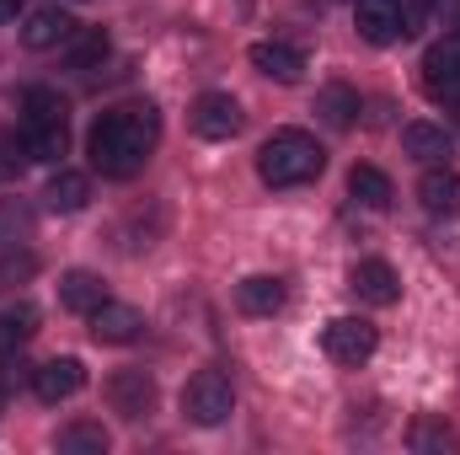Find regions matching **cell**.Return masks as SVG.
<instances>
[{"label":"cell","mask_w":460,"mask_h":455,"mask_svg":"<svg viewBox=\"0 0 460 455\" xmlns=\"http://www.w3.org/2000/svg\"><path fill=\"white\" fill-rule=\"evenodd\" d=\"M155 139H161V113L150 103H128V108H113V113H102L92 123L86 156H92V166L102 177H118L123 183V177H134L150 161Z\"/></svg>","instance_id":"obj_1"},{"label":"cell","mask_w":460,"mask_h":455,"mask_svg":"<svg viewBox=\"0 0 460 455\" xmlns=\"http://www.w3.org/2000/svg\"><path fill=\"white\" fill-rule=\"evenodd\" d=\"M322 166H327V150L305 129H273L257 150V177L268 188H300V183L322 177Z\"/></svg>","instance_id":"obj_2"},{"label":"cell","mask_w":460,"mask_h":455,"mask_svg":"<svg viewBox=\"0 0 460 455\" xmlns=\"http://www.w3.org/2000/svg\"><path fill=\"white\" fill-rule=\"evenodd\" d=\"M230 413H235V391L220 370H199L188 386H182V418L199 424V429H220Z\"/></svg>","instance_id":"obj_3"},{"label":"cell","mask_w":460,"mask_h":455,"mask_svg":"<svg viewBox=\"0 0 460 455\" xmlns=\"http://www.w3.org/2000/svg\"><path fill=\"white\" fill-rule=\"evenodd\" d=\"M375 343H380V333L364 322V317H332L327 327H322V348H327V359L332 364H364L369 353H375Z\"/></svg>","instance_id":"obj_4"},{"label":"cell","mask_w":460,"mask_h":455,"mask_svg":"<svg viewBox=\"0 0 460 455\" xmlns=\"http://www.w3.org/2000/svg\"><path fill=\"white\" fill-rule=\"evenodd\" d=\"M423 92H429L434 103L460 108V27L445 43H434V49L423 54Z\"/></svg>","instance_id":"obj_5"},{"label":"cell","mask_w":460,"mask_h":455,"mask_svg":"<svg viewBox=\"0 0 460 455\" xmlns=\"http://www.w3.org/2000/svg\"><path fill=\"white\" fill-rule=\"evenodd\" d=\"M102 397H108V407H113L118 418L139 424V418H150V407H155V380H150L145 370H118V375H108Z\"/></svg>","instance_id":"obj_6"},{"label":"cell","mask_w":460,"mask_h":455,"mask_svg":"<svg viewBox=\"0 0 460 455\" xmlns=\"http://www.w3.org/2000/svg\"><path fill=\"white\" fill-rule=\"evenodd\" d=\"M188 123H193L199 139H235L241 123H246V113H241V103H235L230 92H204V97L193 103Z\"/></svg>","instance_id":"obj_7"},{"label":"cell","mask_w":460,"mask_h":455,"mask_svg":"<svg viewBox=\"0 0 460 455\" xmlns=\"http://www.w3.org/2000/svg\"><path fill=\"white\" fill-rule=\"evenodd\" d=\"M353 27L364 43L385 49L396 38H407V16H402V0H353Z\"/></svg>","instance_id":"obj_8"},{"label":"cell","mask_w":460,"mask_h":455,"mask_svg":"<svg viewBox=\"0 0 460 455\" xmlns=\"http://www.w3.org/2000/svg\"><path fill=\"white\" fill-rule=\"evenodd\" d=\"M86 386V364L75 359V353H59V359H49V364H38L32 370V391H38V402H70L75 391Z\"/></svg>","instance_id":"obj_9"},{"label":"cell","mask_w":460,"mask_h":455,"mask_svg":"<svg viewBox=\"0 0 460 455\" xmlns=\"http://www.w3.org/2000/svg\"><path fill=\"white\" fill-rule=\"evenodd\" d=\"M348 290H353L364 306H396V300H402V279H396V268H391V263H380V257L353 263Z\"/></svg>","instance_id":"obj_10"},{"label":"cell","mask_w":460,"mask_h":455,"mask_svg":"<svg viewBox=\"0 0 460 455\" xmlns=\"http://www.w3.org/2000/svg\"><path fill=\"white\" fill-rule=\"evenodd\" d=\"M86 322H92V338L113 343V348H123V343H134L139 333H145V317H139L134 306H123V300H102Z\"/></svg>","instance_id":"obj_11"},{"label":"cell","mask_w":460,"mask_h":455,"mask_svg":"<svg viewBox=\"0 0 460 455\" xmlns=\"http://www.w3.org/2000/svg\"><path fill=\"white\" fill-rule=\"evenodd\" d=\"M246 59H252L257 76H268V81H279V86H300V76H305V54L289 49V43H252Z\"/></svg>","instance_id":"obj_12"},{"label":"cell","mask_w":460,"mask_h":455,"mask_svg":"<svg viewBox=\"0 0 460 455\" xmlns=\"http://www.w3.org/2000/svg\"><path fill=\"white\" fill-rule=\"evenodd\" d=\"M402 150L412 161H423V166H445L456 156V134L445 123H407L402 129Z\"/></svg>","instance_id":"obj_13"},{"label":"cell","mask_w":460,"mask_h":455,"mask_svg":"<svg viewBox=\"0 0 460 455\" xmlns=\"http://www.w3.org/2000/svg\"><path fill=\"white\" fill-rule=\"evenodd\" d=\"M81 32V22L70 16V11H59V5H43V11H32L27 16V27H22V43L27 49H59V43H70Z\"/></svg>","instance_id":"obj_14"},{"label":"cell","mask_w":460,"mask_h":455,"mask_svg":"<svg viewBox=\"0 0 460 455\" xmlns=\"http://www.w3.org/2000/svg\"><path fill=\"white\" fill-rule=\"evenodd\" d=\"M284 300H289V290H284L279 273H252V279L235 284V306L246 317H273V311H284Z\"/></svg>","instance_id":"obj_15"},{"label":"cell","mask_w":460,"mask_h":455,"mask_svg":"<svg viewBox=\"0 0 460 455\" xmlns=\"http://www.w3.org/2000/svg\"><path fill=\"white\" fill-rule=\"evenodd\" d=\"M102 300H108V284H102L92 268H70V273H59V306H65V311L92 317Z\"/></svg>","instance_id":"obj_16"},{"label":"cell","mask_w":460,"mask_h":455,"mask_svg":"<svg viewBox=\"0 0 460 455\" xmlns=\"http://www.w3.org/2000/svg\"><path fill=\"white\" fill-rule=\"evenodd\" d=\"M22 145H27V161H59L65 145H70V129L54 123V118H27L22 123Z\"/></svg>","instance_id":"obj_17"},{"label":"cell","mask_w":460,"mask_h":455,"mask_svg":"<svg viewBox=\"0 0 460 455\" xmlns=\"http://www.w3.org/2000/svg\"><path fill=\"white\" fill-rule=\"evenodd\" d=\"M86 199H92V183H86V172H70V166H59L43 188V204L54 215H75V210H86Z\"/></svg>","instance_id":"obj_18"},{"label":"cell","mask_w":460,"mask_h":455,"mask_svg":"<svg viewBox=\"0 0 460 455\" xmlns=\"http://www.w3.org/2000/svg\"><path fill=\"white\" fill-rule=\"evenodd\" d=\"M418 199H423V210H429V215H460V172H450V166L423 172Z\"/></svg>","instance_id":"obj_19"},{"label":"cell","mask_w":460,"mask_h":455,"mask_svg":"<svg viewBox=\"0 0 460 455\" xmlns=\"http://www.w3.org/2000/svg\"><path fill=\"white\" fill-rule=\"evenodd\" d=\"M348 193H353V204H364V210H391V199H396V188H391V177H385L380 166H353V172H348Z\"/></svg>","instance_id":"obj_20"},{"label":"cell","mask_w":460,"mask_h":455,"mask_svg":"<svg viewBox=\"0 0 460 455\" xmlns=\"http://www.w3.org/2000/svg\"><path fill=\"white\" fill-rule=\"evenodd\" d=\"M316 113H322V123H332V129H353V118H358V92L343 86V81L322 86V92H316Z\"/></svg>","instance_id":"obj_21"},{"label":"cell","mask_w":460,"mask_h":455,"mask_svg":"<svg viewBox=\"0 0 460 455\" xmlns=\"http://www.w3.org/2000/svg\"><path fill=\"white\" fill-rule=\"evenodd\" d=\"M59 451H70V455H108V429H102V424H65V429H59Z\"/></svg>","instance_id":"obj_22"},{"label":"cell","mask_w":460,"mask_h":455,"mask_svg":"<svg viewBox=\"0 0 460 455\" xmlns=\"http://www.w3.org/2000/svg\"><path fill=\"white\" fill-rule=\"evenodd\" d=\"M32 333H38V306L16 300V306H5V311H0V348H11V343H27Z\"/></svg>","instance_id":"obj_23"},{"label":"cell","mask_w":460,"mask_h":455,"mask_svg":"<svg viewBox=\"0 0 460 455\" xmlns=\"http://www.w3.org/2000/svg\"><path fill=\"white\" fill-rule=\"evenodd\" d=\"M407 445H412L418 455H429V451H460L456 429H445V424H434V418H418V424L407 429Z\"/></svg>","instance_id":"obj_24"},{"label":"cell","mask_w":460,"mask_h":455,"mask_svg":"<svg viewBox=\"0 0 460 455\" xmlns=\"http://www.w3.org/2000/svg\"><path fill=\"white\" fill-rule=\"evenodd\" d=\"M27 230H32V210L16 204V199H5V204H0V246L16 241V236H27Z\"/></svg>","instance_id":"obj_25"},{"label":"cell","mask_w":460,"mask_h":455,"mask_svg":"<svg viewBox=\"0 0 460 455\" xmlns=\"http://www.w3.org/2000/svg\"><path fill=\"white\" fill-rule=\"evenodd\" d=\"M108 59V38L102 32H86L75 49H70V70H92V65H102Z\"/></svg>","instance_id":"obj_26"},{"label":"cell","mask_w":460,"mask_h":455,"mask_svg":"<svg viewBox=\"0 0 460 455\" xmlns=\"http://www.w3.org/2000/svg\"><path fill=\"white\" fill-rule=\"evenodd\" d=\"M22 166H27V145H22L16 134L0 129V177H16Z\"/></svg>","instance_id":"obj_27"},{"label":"cell","mask_w":460,"mask_h":455,"mask_svg":"<svg viewBox=\"0 0 460 455\" xmlns=\"http://www.w3.org/2000/svg\"><path fill=\"white\" fill-rule=\"evenodd\" d=\"M434 11H439L445 22H460V0H434Z\"/></svg>","instance_id":"obj_28"},{"label":"cell","mask_w":460,"mask_h":455,"mask_svg":"<svg viewBox=\"0 0 460 455\" xmlns=\"http://www.w3.org/2000/svg\"><path fill=\"white\" fill-rule=\"evenodd\" d=\"M16 5H22V0H0V22H11V16H16Z\"/></svg>","instance_id":"obj_29"}]
</instances>
